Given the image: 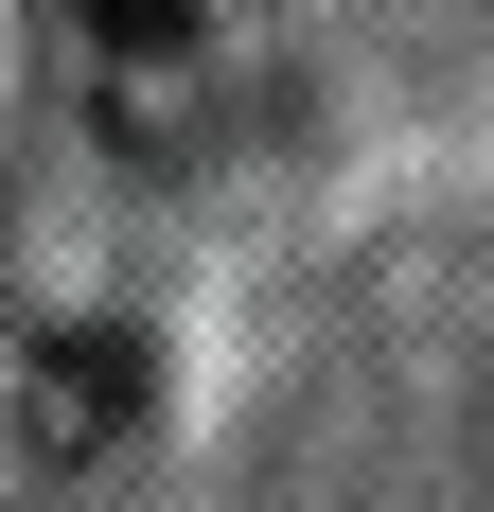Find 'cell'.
Listing matches in <instances>:
<instances>
[{
	"label": "cell",
	"instance_id": "6da1fadb",
	"mask_svg": "<svg viewBox=\"0 0 494 512\" xmlns=\"http://www.w3.org/2000/svg\"><path fill=\"white\" fill-rule=\"evenodd\" d=\"M89 36H106V53H177V36H195V0H89Z\"/></svg>",
	"mask_w": 494,
	"mask_h": 512
}]
</instances>
